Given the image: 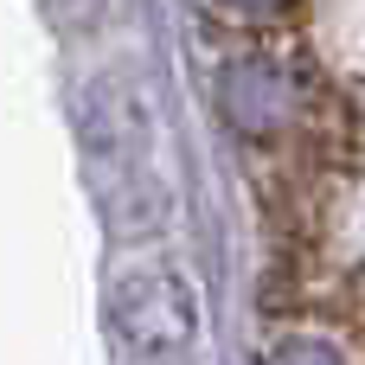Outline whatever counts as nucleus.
<instances>
[{"instance_id": "1", "label": "nucleus", "mask_w": 365, "mask_h": 365, "mask_svg": "<svg viewBox=\"0 0 365 365\" xmlns=\"http://www.w3.org/2000/svg\"><path fill=\"white\" fill-rule=\"evenodd\" d=\"M77 160H83V186L90 205L103 212V225L128 244L160 237L173 225V186L160 167V109L141 83V71L128 64H103L77 83Z\"/></svg>"}, {"instance_id": "2", "label": "nucleus", "mask_w": 365, "mask_h": 365, "mask_svg": "<svg viewBox=\"0 0 365 365\" xmlns=\"http://www.w3.org/2000/svg\"><path fill=\"white\" fill-rule=\"evenodd\" d=\"M103 321L128 365H180L205 334V302L180 263L128 257L103 282Z\"/></svg>"}, {"instance_id": "3", "label": "nucleus", "mask_w": 365, "mask_h": 365, "mask_svg": "<svg viewBox=\"0 0 365 365\" xmlns=\"http://www.w3.org/2000/svg\"><path fill=\"white\" fill-rule=\"evenodd\" d=\"M128 0H45V13L58 19V32H103L122 19Z\"/></svg>"}, {"instance_id": "4", "label": "nucleus", "mask_w": 365, "mask_h": 365, "mask_svg": "<svg viewBox=\"0 0 365 365\" xmlns=\"http://www.w3.org/2000/svg\"><path fill=\"white\" fill-rule=\"evenodd\" d=\"M244 6H263V0H244Z\"/></svg>"}]
</instances>
